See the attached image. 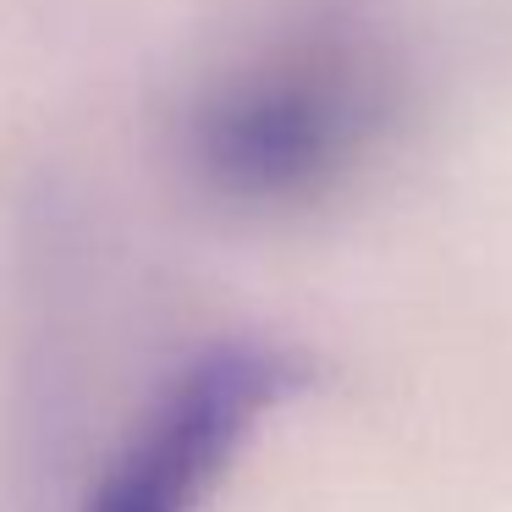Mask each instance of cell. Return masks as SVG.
<instances>
[{
  "label": "cell",
  "instance_id": "6da1fadb",
  "mask_svg": "<svg viewBox=\"0 0 512 512\" xmlns=\"http://www.w3.org/2000/svg\"><path fill=\"white\" fill-rule=\"evenodd\" d=\"M386 122V83L342 39L276 50L215 83L193 111V166L221 199L292 210L331 193Z\"/></svg>",
  "mask_w": 512,
  "mask_h": 512
},
{
  "label": "cell",
  "instance_id": "7a4b0ae2",
  "mask_svg": "<svg viewBox=\"0 0 512 512\" xmlns=\"http://www.w3.org/2000/svg\"><path fill=\"white\" fill-rule=\"evenodd\" d=\"M309 380V358L281 342L232 336L177 369L133 441L89 490L83 512H199L248 435Z\"/></svg>",
  "mask_w": 512,
  "mask_h": 512
}]
</instances>
